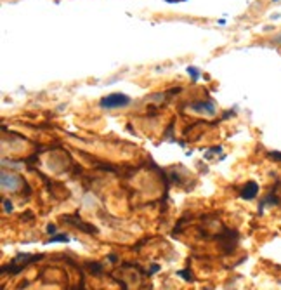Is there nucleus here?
Listing matches in <instances>:
<instances>
[{
	"mask_svg": "<svg viewBox=\"0 0 281 290\" xmlns=\"http://www.w3.org/2000/svg\"><path fill=\"white\" fill-rule=\"evenodd\" d=\"M58 242H70V236L68 235H56L49 240V243H58Z\"/></svg>",
	"mask_w": 281,
	"mask_h": 290,
	"instance_id": "nucleus-7",
	"label": "nucleus"
},
{
	"mask_svg": "<svg viewBox=\"0 0 281 290\" xmlns=\"http://www.w3.org/2000/svg\"><path fill=\"white\" fill-rule=\"evenodd\" d=\"M158 270H160V266H158V264H154V266L151 268V271H149V273H156Z\"/></svg>",
	"mask_w": 281,
	"mask_h": 290,
	"instance_id": "nucleus-13",
	"label": "nucleus"
},
{
	"mask_svg": "<svg viewBox=\"0 0 281 290\" xmlns=\"http://www.w3.org/2000/svg\"><path fill=\"white\" fill-rule=\"evenodd\" d=\"M259 194V185L255 181H248L247 185L241 188V198L243 200H254Z\"/></svg>",
	"mask_w": 281,
	"mask_h": 290,
	"instance_id": "nucleus-4",
	"label": "nucleus"
},
{
	"mask_svg": "<svg viewBox=\"0 0 281 290\" xmlns=\"http://www.w3.org/2000/svg\"><path fill=\"white\" fill-rule=\"evenodd\" d=\"M273 42H276V44H281V33L278 35V37H275V38H273Z\"/></svg>",
	"mask_w": 281,
	"mask_h": 290,
	"instance_id": "nucleus-14",
	"label": "nucleus"
},
{
	"mask_svg": "<svg viewBox=\"0 0 281 290\" xmlns=\"http://www.w3.org/2000/svg\"><path fill=\"white\" fill-rule=\"evenodd\" d=\"M3 210L9 214V212H12V203H10V200H3Z\"/></svg>",
	"mask_w": 281,
	"mask_h": 290,
	"instance_id": "nucleus-11",
	"label": "nucleus"
},
{
	"mask_svg": "<svg viewBox=\"0 0 281 290\" xmlns=\"http://www.w3.org/2000/svg\"><path fill=\"white\" fill-rule=\"evenodd\" d=\"M56 231H58V229H56V226H54V224H49V226H47V233H49V235H54Z\"/></svg>",
	"mask_w": 281,
	"mask_h": 290,
	"instance_id": "nucleus-12",
	"label": "nucleus"
},
{
	"mask_svg": "<svg viewBox=\"0 0 281 290\" xmlns=\"http://www.w3.org/2000/svg\"><path fill=\"white\" fill-rule=\"evenodd\" d=\"M275 2H278V0H275Z\"/></svg>",
	"mask_w": 281,
	"mask_h": 290,
	"instance_id": "nucleus-15",
	"label": "nucleus"
},
{
	"mask_svg": "<svg viewBox=\"0 0 281 290\" xmlns=\"http://www.w3.org/2000/svg\"><path fill=\"white\" fill-rule=\"evenodd\" d=\"M191 109L202 115H215V104L212 101H196L191 104Z\"/></svg>",
	"mask_w": 281,
	"mask_h": 290,
	"instance_id": "nucleus-3",
	"label": "nucleus"
},
{
	"mask_svg": "<svg viewBox=\"0 0 281 290\" xmlns=\"http://www.w3.org/2000/svg\"><path fill=\"white\" fill-rule=\"evenodd\" d=\"M280 203V198L276 196V194H273V193H269L268 196L264 198V201L261 203V210L264 208V205H278Z\"/></svg>",
	"mask_w": 281,
	"mask_h": 290,
	"instance_id": "nucleus-6",
	"label": "nucleus"
},
{
	"mask_svg": "<svg viewBox=\"0 0 281 290\" xmlns=\"http://www.w3.org/2000/svg\"><path fill=\"white\" fill-rule=\"evenodd\" d=\"M63 221H66V222H71V224H75V226H80V228H82V231H85V233H97V229L94 228V226H90V224H85V222H82V221H80V219L63 217Z\"/></svg>",
	"mask_w": 281,
	"mask_h": 290,
	"instance_id": "nucleus-5",
	"label": "nucleus"
},
{
	"mask_svg": "<svg viewBox=\"0 0 281 290\" xmlns=\"http://www.w3.org/2000/svg\"><path fill=\"white\" fill-rule=\"evenodd\" d=\"M101 108H106V109H117V108H125L127 104H131V97L125 96V94H120V93H113V94H108L101 99Z\"/></svg>",
	"mask_w": 281,
	"mask_h": 290,
	"instance_id": "nucleus-1",
	"label": "nucleus"
},
{
	"mask_svg": "<svg viewBox=\"0 0 281 290\" xmlns=\"http://www.w3.org/2000/svg\"><path fill=\"white\" fill-rule=\"evenodd\" d=\"M179 277H182L186 282H193V275L189 273L188 270H182V271H179Z\"/></svg>",
	"mask_w": 281,
	"mask_h": 290,
	"instance_id": "nucleus-8",
	"label": "nucleus"
},
{
	"mask_svg": "<svg viewBox=\"0 0 281 290\" xmlns=\"http://www.w3.org/2000/svg\"><path fill=\"white\" fill-rule=\"evenodd\" d=\"M268 158H273V160H276V162H281V151H269Z\"/></svg>",
	"mask_w": 281,
	"mask_h": 290,
	"instance_id": "nucleus-10",
	"label": "nucleus"
},
{
	"mask_svg": "<svg viewBox=\"0 0 281 290\" xmlns=\"http://www.w3.org/2000/svg\"><path fill=\"white\" fill-rule=\"evenodd\" d=\"M188 73H189V75H191V79L195 80V82H196V80H198L200 72H198V70H196V68H193V66H189V68H188Z\"/></svg>",
	"mask_w": 281,
	"mask_h": 290,
	"instance_id": "nucleus-9",
	"label": "nucleus"
},
{
	"mask_svg": "<svg viewBox=\"0 0 281 290\" xmlns=\"http://www.w3.org/2000/svg\"><path fill=\"white\" fill-rule=\"evenodd\" d=\"M0 183H2L3 192H16V190H19L21 185H23V179L17 174H12V172H2Z\"/></svg>",
	"mask_w": 281,
	"mask_h": 290,
	"instance_id": "nucleus-2",
	"label": "nucleus"
}]
</instances>
